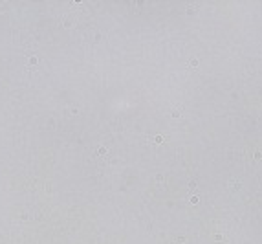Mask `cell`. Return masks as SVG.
<instances>
[{
    "instance_id": "cell-4",
    "label": "cell",
    "mask_w": 262,
    "mask_h": 244,
    "mask_svg": "<svg viewBox=\"0 0 262 244\" xmlns=\"http://www.w3.org/2000/svg\"><path fill=\"white\" fill-rule=\"evenodd\" d=\"M154 141H156V143H163V136H156Z\"/></svg>"
},
{
    "instance_id": "cell-1",
    "label": "cell",
    "mask_w": 262,
    "mask_h": 244,
    "mask_svg": "<svg viewBox=\"0 0 262 244\" xmlns=\"http://www.w3.org/2000/svg\"><path fill=\"white\" fill-rule=\"evenodd\" d=\"M37 62H39V59H37L35 55H33V57H29V59H28V66H35Z\"/></svg>"
},
{
    "instance_id": "cell-5",
    "label": "cell",
    "mask_w": 262,
    "mask_h": 244,
    "mask_svg": "<svg viewBox=\"0 0 262 244\" xmlns=\"http://www.w3.org/2000/svg\"><path fill=\"white\" fill-rule=\"evenodd\" d=\"M189 200H191V204H198V196H194V195H192Z\"/></svg>"
},
{
    "instance_id": "cell-2",
    "label": "cell",
    "mask_w": 262,
    "mask_h": 244,
    "mask_svg": "<svg viewBox=\"0 0 262 244\" xmlns=\"http://www.w3.org/2000/svg\"><path fill=\"white\" fill-rule=\"evenodd\" d=\"M97 152H99V154H106V152H108V149H106L105 145H101V147L97 149Z\"/></svg>"
},
{
    "instance_id": "cell-3",
    "label": "cell",
    "mask_w": 262,
    "mask_h": 244,
    "mask_svg": "<svg viewBox=\"0 0 262 244\" xmlns=\"http://www.w3.org/2000/svg\"><path fill=\"white\" fill-rule=\"evenodd\" d=\"M64 26H66V28L72 26V17H66V18H64Z\"/></svg>"
}]
</instances>
